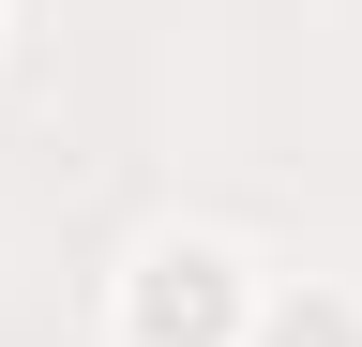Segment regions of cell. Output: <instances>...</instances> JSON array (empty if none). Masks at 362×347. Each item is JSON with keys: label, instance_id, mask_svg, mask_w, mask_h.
Instances as JSON below:
<instances>
[{"label": "cell", "instance_id": "obj_1", "mask_svg": "<svg viewBox=\"0 0 362 347\" xmlns=\"http://www.w3.org/2000/svg\"><path fill=\"white\" fill-rule=\"evenodd\" d=\"M242 272H226V242H151L121 272V347H242Z\"/></svg>", "mask_w": 362, "mask_h": 347}, {"label": "cell", "instance_id": "obj_2", "mask_svg": "<svg viewBox=\"0 0 362 347\" xmlns=\"http://www.w3.org/2000/svg\"><path fill=\"white\" fill-rule=\"evenodd\" d=\"M242 347H362V302L347 287H302V302H257Z\"/></svg>", "mask_w": 362, "mask_h": 347}]
</instances>
